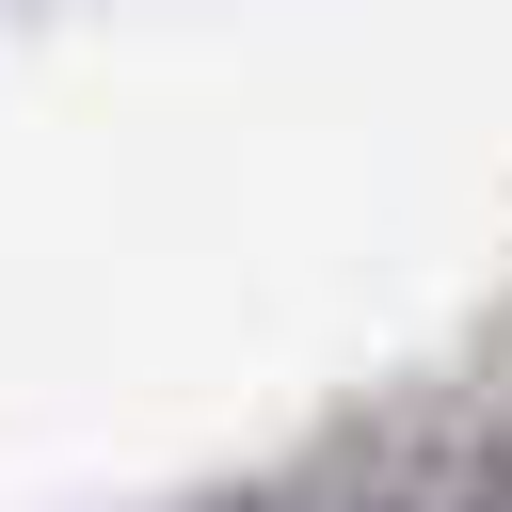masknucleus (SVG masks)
<instances>
[{"instance_id":"1","label":"nucleus","mask_w":512,"mask_h":512,"mask_svg":"<svg viewBox=\"0 0 512 512\" xmlns=\"http://www.w3.org/2000/svg\"><path fill=\"white\" fill-rule=\"evenodd\" d=\"M480 512H512V432H496V448H480Z\"/></svg>"}]
</instances>
